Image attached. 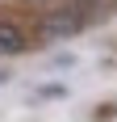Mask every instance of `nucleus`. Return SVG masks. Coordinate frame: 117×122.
Segmentation results:
<instances>
[{
    "mask_svg": "<svg viewBox=\"0 0 117 122\" xmlns=\"http://www.w3.org/2000/svg\"><path fill=\"white\" fill-rule=\"evenodd\" d=\"M84 25H88V13H84V4L50 9L46 17L38 21V38H46V42H58V38H71V34H80Z\"/></svg>",
    "mask_w": 117,
    "mask_h": 122,
    "instance_id": "obj_1",
    "label": "nucleus"
},
{
    "mask_svg": "<svg viewBox=\"0 0 117 122\" xmlns=\"http://www.w3.org/2000/svg\"><path fill=\"white\" fill-rule=\"evenodd\" d=\"M21 51H25V34L17 25L0 21V55H21Z\"/></svg>",
    "mask_w": 117,
    "mask_h": 122,
    "instance_id": "obj_2",
    "label": "nucleus"
},
{
    "mask_svg": "<svg viewBox=\"0 0 117 122\" xmlns=\"http://www.w3.org/2000/svg\"><path fill=\"white\" fill-rule=\"evenodd\" d=\"M4 80H9V72H4V67H0V84H4Z\"/></svg>",
    "mask_w": 117,
    "mask_h": 122,
    "instance_id": "obj_3",
    "label": "nucleus"
}]
</instances>
